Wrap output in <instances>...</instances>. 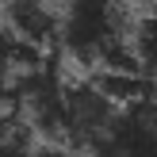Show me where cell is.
Here are the masks:
<instances>
[{
    "mask_svg": "<svg viewBox=\"0 0 157 157\" xmlns=\"http://www.w3.org/2000/svg\"><path fill=\"white\" fill-rule=\"evenodd\" d=\"M134 15L127 0H61V35L58 46L69 61L100 69L119 46L130 42Z\"/></svg>",
    "mask_w": 157,
    "mask_h": 157,
    "instance_id": "obj_1",
    "label": "cell"
},
{
    "mask_svg": "<svg viewBox=\"0 0 157 157\" xmlns=\"http://www.w3.org/2000/svg\"><path fill=\"white\" fill-rule=\"evenodd\" d=\"M88 157H157V96L123 104L111 127L88 146Z\"/></svg>",
    "mask_w": 157,
    "mask_h": 157,
    "instance_id": "obj_2",
    "label": "cell"
},
{
    "mask_svg": "<svg viewBox=\"0 0 157 157\" xmlns=\"http://www.w3.org/2000/svg\"><path fill=\"white\" fill-rule=\"evenodd\" d=\"M119 115V104L100 88L96 77L88 81H69L65 84V127H61V142L73 150H88Z\"/></svg>",
    "mask_w": 157,
    "mask_h": 157,
    "instance_id": "obj_3",
    "label": "cell"
},
{
    "mask_svg": "<svg viewBox=\"0 0 157 157\" xmlns=\"http://www.w3.org/2000/svg\"><path fill=\"white\" fill-rule=\"evenodd\" d=\"M0 19L35 50L58 46L61 35V4L58 0H0Z\"/></svg>",
    "mask_w": 157,
    "mask_h": 157,
    "instance_id": "obj_4",
    "label": "cell"
},
{
    "mask_svg": "<svg viewBox=\"0 0 157 157\" xmlns=\"http://www.w3.org/2000/svg\"><path fill=\"white\" fill-rule=\"evenodd\" d=\"M42 61H46L42 50H35L31 42H23V38L0 19V81L19 77V73H27V69H38Z\"/></svg>",
    "mask_w": 157,
    "mask_h": 157,
    "instance_id": "obj_5",
    "label": "cell"
},
{
    "mask_svg": "<svg viewBox=\"0 0 157 157\" xmlns=\"http://www.w3.org/2000/svg\"><path fill=\"white\" fill-rule=\"evenodd\" d=\"M130 50H134L142 73L157 81V8L134 15V27H130Z\"/></svg>",
    "mask_w": 157,
    "mask_h": 157,
    "instance_id": "obj_6",
    "label": "cell"
},
{
    "mask_svg": "<svg viewBox=\"0 0 157 157\" xmlns=\"http://www.w3.org/2000/svg\"><path fill=\"white\" fill-rule=\"evenodd\" d=\"M0 157H35V142L23 130H8L0 134Z\"/></svg>",
    "mask_w": 157,
    "mask_h": 157,
    "instance_id": "obj_7",
    "label": "cell"
},
{
    "mask_svg": "<svg viewBox=\"0 0 157 157\" xmlns=\"http://www.w3.org/2000/svg\"><path fill=\"white\" fill-rule=\"evenodd\" d=\"M127 4H130V0H127Z\"/></svg>",
    "mask_w": 157,
    "mask_h": 157,
    "instance_id": "obj_8",
    "label": "cell"
}]
</instances>
